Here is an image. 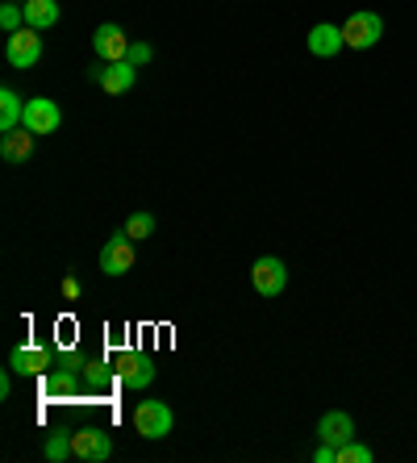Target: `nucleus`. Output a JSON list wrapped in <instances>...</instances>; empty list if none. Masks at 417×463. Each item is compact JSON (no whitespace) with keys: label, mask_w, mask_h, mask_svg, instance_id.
I'll use <instances>...</instances> for the list:
<instances>
[{"label":"nucleus","mask_w":417,"mask_h":463,"mask_svg":"<svg viewBox=\"0 0 417 463\" xmlns=\"http://www.w3.org/2000/svg\"><path fill=\"white\" fill-rule=\"evenodd\" d=\"M346 46L343 38V25H330V22H317L309 30V54H317V59H334V54Z\"/></svg>","instance_id":"nucleus-13"},{"label":"nucleus","mask_w":417,"mask_h":463,"mask_svg":"<svg viewBox=\"0 0 417 463\" xmlns=\"http://www.w3.org/2000/svg\"><path fill=\"white\" fill-rule=\"evenodd\" d=\"M33 138H38V134H33L30 126L5 129V134H0V155H5L9 163H25L33 155Z\"/></svg>","instance_id":"nucleus-14"},{"label":"nucleus","mask_w":417,"mask_h":463,"mask_svg":"<svg viewBox=\"0 0 417 463\" xmlns=\"http://www.w3.org/2000/svg\"><path fill=\"white\" fill-rule=\"evenodd\" d=\"M92 51H97L100 63H121L129 54V33L113 22L97 25V30H92Z\"/></svg>","instance_id":"nucleus-7"},{"label":"nucleus","mask_w":417,"mask_h":463,"mask_svg":"<svg viewBox=\"0 0 417 463\" xmlns=\"http://www.w3.org/2000/svg\"><path fill=\"white\" fill-rule=\"evenodd\" d=\"M251 284H255L259 297H280V292L289 288V268H284V259L276 255H263L251 263Z\"/></svg>","instance_id":"nucleus-5"},{"label":"nucleus","mask_w":417,"mask_h":463,"mask_svg":"<svg viewBox=\"0 0 417 463\" xmlns=\"http://www.w3.org/2000/svg\"><path fill=\"white\" fill-rule=\"evenodd\" d=\"M343 38L351 51H372V46L384 38V17H380V13H367V9L351 13L343 25Z\"/></svg>","instance_id":"nucleus-3"},{"label":"nucleus","mask_w":417,"mask_h":463,"mask_svg":"<svg viewBox=\"0 0 417 463\" xmlns=\"http://www.w3.org/2000/svg\"><path fill=\"white\" fill-rule=\"evenodd\" d=\"M5 59H9V67H17V71H30V67H38V59H43V33L30 30V25H22L17 33H9Z\"/></svg>","instance_id":"nucleus-4"},{"label":"nucleus","mask_w":417,"mask_h":463,"mask_svg":"<svg viewBox=\"0 0 417 463\" xmlns=\"http://www.w3.org/2000/svg\"><path fill=\"white\" fill-rule=\"evenodd\" d=\"M129 268H134V238H129L126 230H118V234L100 247V271H105V276H126Z\"/></svg>","instance_id":"nucleus-8"},{"label":"nucleus","mask_w":417,"mask_h":463,"mask_svg":"<svg viewBox=\"0 0 417 463\" xmlns=\"http://www.w3.org/2000/svg\"><path fill=\"white\" fill-rule=\"evenodd\" d=\"M126 59H129L134 67H147L150 59H155V51H150L147 43H129V54H126Z\"/></svg>","instance_id":"nucleus-21"},{"label":"nucleus","mask_w":417,"mask_h":463,"mask_svg":"<svg viewBox=\"0 0 417 463\" xmlns=\"http://www.w3.org/2000/svg\"><path fill=\"white\" fill-rule=\"evenodd\" d=\"M317 439H321V442H330L334 451H338V447H346V442L355 439V421H351V413H343V410L321 413V421H317Z\"/></svg>","instance_id":"nucleus-11"},{"label":"nucleus","mask_w":417,"mask_h":463,"mask_svg":"<svg viewBox=\"0 0 417 463\" xmlns=\"http://www.w3.org/2000/svg\"><path fill=\"white\" fill-rule=\"evenodd\" d=\"M17 126H25V100L13 92V88H5L0 92V134L5 129H17Z\"/></svg>","instance_id":"nucleus-16"},{"label":"nucleus","mask_w":417,"mask_h":463,"mask_svg":"<svg viewBox=\"0 0 417 463\" xmlns=\"http://www.w3.org/2000/svg\"><path fill=\"white\" fill-rule=\"evenodd\" d=\"M0 25H5L9 33H17L25 25V9L22 5H5V9H0Z\"/></svg>","instance_id":"nucleus-20"},{"label":"nucleus","mask_w":417,"mask_h":463,"mask_svg":"<svg viewBox=\"0 0 417 463\" xmlns=\"http://www.w3.org/2000/svg\"><path fill=\"white\" fill-rule=\"evenodd\" d=\"M25 126H30L33 134H54V129L63 126V109L46 97L25 100Z\"/></svg>","instance_id":"nucleus-10"},{"label":"nucleus","mask_w":417,"mask_h":463,"mask_svg":"<svg viewBox=\"0 0 417 463\" xmlns=\"http://www.w3.org/2000/svg\"><path fill=\"white\" fill-rule=\"evenodd\" d=\"M113 455V439L105 426H80L71 430V459L80 463H105Z\"/></svg>","instance_id":"nucleus-1"},{"label":"nucleus","mask_w":417,"mask_h":463,"mask_svg":"<svg viewBox=\"0 0 417 463\" xmlns=\"http://www.w3.org/2000/svg\"><path fill=\"white\" fill-rule=\"evenodd\" d=\"M25 25L38 33L59 25V0H25Z\"/></svg>","instance_id":"nucleus-15"},{"label":"nucleus","mask_w":417,"mask_h":463,"mask_svg":"<svg viewBox=\"0 0 417 463\" xmlns=\"http://www.w3.org/2000/svg\"><path fill=\"white\" fill-rule=\"evenodd\" d=\"M88 80H97L109 97H126L129 88H134V80H138V67L129 63V59H121V63H100V67H88Z\"/></svg>","instance_id":"nucleus-6"},{"label":"nucleus","mask_w":417,"mask_h":463,"mask_svg":"<svg viewBox=\"0 0 417 463\" xmlns=\"http://www.w3.org/2000/svg\"><path fill=\"white\" fill-rule=\"evenodd\" d=\"M372 447H364V442H346V447H338V463H372Z\"/></svg>","instance_id":"nucleus-19"},{"label":"nucleus","mask_w":417,"mask_h":463,"mask_svg":"<svg viewBox=\"0 0 417 463\" xmlns=\"http://www.w3.org/2000/svg\"><path fill=\"white\" fill-rule=\"evenodd\" d=\"M9 367L17 372V376H43L46 367H54V355L46 351V346H17L9 359Z\"/></svg>","instance_id":"nucleus-12"},{"label":"nucleus","mask_w":417,"mask_h":463,"mask_svg":"<svg viewBox=\"0 0 417 463\" xmlns=\"http://www.w3.org/2000/svg\"><path fill=\"white\" fill-rule=\"evenodd\" d=\"M43 455L51 463H63L67 455H71V434H51V439H46V447H43Z\"/></svg>","instance_id":"nucleus-17"},{"label":"nucleus","mask_w":417,"mask_h":463,"mask_svg":"<svg viewBox=\"0 0 417 463\" xmlns=\"http://www.w3.org/2000/svg\"><path fill=\"white\" fill-rule=\"evenodd\" d=\"M63 297H67V301H75V297H80V280H75V276H67V280H63Z\"/></svg>","instance_id":"nucleus-22"},{"label":"nucleus","mask_w":417,"mask_h":463,"mask_svg":"<svg viewBox=\"0 0 417 463\" xmlns=\"http://www.w3.org/2000/svg\"><path fill=\"white\" fill-rule=\"evenodd\" d=\"M175 426V413L167 410V401H138V410H134V430L142 439H167Z\"/></svg>","instance_id":"nucleus-2"},{"label":"nucleus","mask_w":417,"mask_h":463,"mask_svg":"<svg viewBox=\"0 0 417 463\" xmlns=\"http://www.w3.org/2000/svg\"><path fill=\"white\" fill-rule=\"evenodd\" d=\"M126 234L134 238V242H142V238H150V234H155V217H150V213H134V217H129V222H126Z\"/></svg>","instance_id":"nucleus-18"},{"label":"nucleus","mask_w":417,"mask_h":463,"mask_svg":"<svg viewBox=\"0 0 417 463\" xmlns=\"http://www.w3.org/2000/svg\"><path fill=\"white\" fill-rule=\"evenodd\" d=\"M155 355H147V351H126V355L118 359V380L126 388H150V380H155Z\"/></svg>","instance_id":"nucleus-9"}]
</instances>
